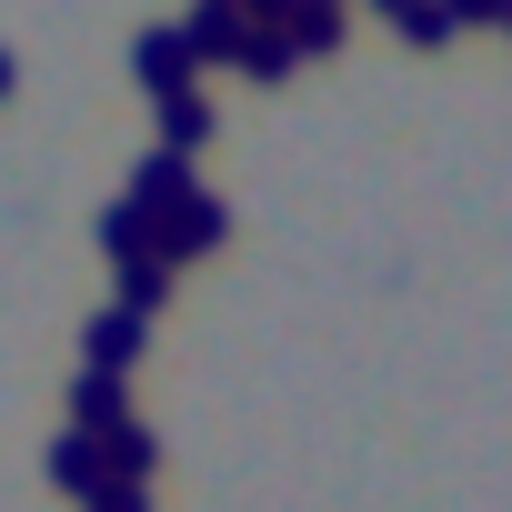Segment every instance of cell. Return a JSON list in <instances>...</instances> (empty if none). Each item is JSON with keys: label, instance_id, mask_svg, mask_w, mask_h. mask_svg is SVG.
I'll return each mask as SVG.
<instances>
[{"label": "cell", "instance_id": "cell-1", "mask_svg": "<svg viewBox=\"0 0 512 512\" xmlns=\"http://www.w3.org/2000/svg\"><path fill=\"white\" fill-rule=\"evenodd\" d=\"M221 241H231V211H221L211 191H191V201H181V211L161 221V241H151V251H161V262L181 272V262H211V251H221Z\"/></svg>", "mask_w": 512, "mask_h": 512}, {"label": "cell", "instance_id": "cell-5", "mask_svg": "<svg viewBox=\"0 0 512 512\" xmlns=\"http://www.w3.org/2000/svg\"><path fill=\"white\" fill-rule=\"evenodd\" d=\"M141 332H151V322L111 302V312H91V332H81V362H91V372H131V362H141Z\"/></svg>", "mask_w": 512, "mask_h": 512}, {"label": "cell", "instance_id": "cell-12", "mask_svg": "<svg viewBox=\"0 0 512 512\" xmlns=\"http://www.w3.org/2000/svg\"><path fill=\"white\" fill-rule=\"evenodd\" d=\"M161 302H171V262L151 251V262H131V272H121V312H141V322H151Z\"/></svg>", "mask_w": 512, "mask_h": 512}, {"label": "cell", "instance_id": "cell-19", "mask_svg": "<svg viewBox=\"0 0 512 512\" xmlns=\"http://www.w3.org/2000/svg\"><path fill=\"white\" fill-rule=\"evenodd\" d=\"M502 31H512V11H502Z\"/></svg>", "mask_w": 512, "mask_h": 512}, {"label": "cell", "instance_id": "cell-14", "mask_svg": "<svg viewBox=\"0 0 512 512\" xmlns=\"http://www.w3.org/2000/svg\"><path fill=\"white\" fill-rule=\"evenodd\" d=\"M81 512H151V492H141V482H101Z\"/></svg>", "mask_w": 512, "mask_h": 512}, {"label": "cell", "instance_id": "cell-20", "mask_svg": "<svg viewBox=\"0 0 512 512\" xmlns=\"http://www.w3.org/2000/svg\"><path fill=\"white\" fill-rule=\"evenodd\" d=\"M231 11H241V0H231Z\"/></svg>", "mask_w": 512, "mask_h": 512}, {"label": "cell", "instance_id": "cell-17", "mask_svg": "<svg viewBox=\"0 0 512 512\" xmlns=\"http://www.w3.org/2000/svg\"><path fill=\"white\" fill-rule=\"evenodd\" d=\"M0 101H11V51H0Z\"/></svg>", "mask_w": 512, "mask_h": 512}, {"label": "cell", "instance_id": "cell-18", "mask_svg": "<svg viewBox=\"0 0 512 512\" xmlns=\"http://www.w3.org/2000/svg\"><path fill=\"white\" fill-rule=\"evenodd\" d=\"M322 11H342V0H322Z\"/></svg>", "mask_w": 512, "mask_h": 512}, {"label": "cell", "instance_id": "cell-2", "mask_svg": "<svg viewBox=\"0 0 512 512\" xmlns=\"http://www.w3.org/2000/svg\"><path fill=\"white\" fill-rule=\"evenodd\" d=\"M191 61H201V51H191V31H181V21H151V31L131 41V71H141V91H151V101L191 91Z\"/></svg>", "mask_w": 512, "mask_h": 512}, {"label": "cell", "instance_id": "cell-13", "mask_svg": "<svg viewBox=\"0 0 512 512\" xmlns=\"http://www.w3.org/2000/svg\"><path fill=\"white\" fill-rule=\"evenodd\" d=\"M292 61H302V51H292L282 31H251V51H241V81H292Z\"/></svg>", "mask_w": 512, "mask_h": 512}, {"label": "cell", "instance_id": "cell-11", "mask_svg": "<svg viewBox=\"0 0 512 512\" xmlns=\"http://www.w3.org/2000/svg\"><path fill=\"white\" fill-rule=\"evenodd\" d=\"M201 141H211V101H201V91H171V101H161V151L191 161Z\"/></svg>", "mask_w": 512, "mask_h": 512}, {"label": "cell", "instance_id": "cell-10", "mask_svg": "<svg viewBox=\"0 0 512 512\" xmlns=\"http://www.w3.org/2000/svg\"><path fill=\"white\" fill-rule=\"evenodd\" d=\"M282 41H292L302 61H332V51H342V11H322V0H292V21H282Z\"/></svg>", "mask_w": 512, "mask_h": 512}, {"label": "cell", "instance_id": "cell-6", "mask_svg": "<svg viewBox=\"0 0 512 512\" xmlns=\"http://www.w3.org/2000/svg\"><path fill=\"white\" fill-rule=\"evenodd\" d=\"M131 422V382L121 372H81L71 382V432H121Z\"/></svg>", "mask_w": 512, "mask_h": 512}, {"label": "cell", "instance_id": "cell-8", "mask_svg": "<svg viewBox=\"0 0 512 512\" xmlns=\"http://www.w3.org/2000/svg\"><path fill=\"white\" fill-rule=\"evenodd\" d=\"M151 241H161V221H151V211H141L131 191H121V201L101 211V251H111V262L131 272V262H151Z\"/></svg>", "mask_w": 512, "mask_h": 512}, {"label": "cell", "instance_id": "cell-3", "mask_svg": "<svg viewBox=\"0 0 512 512\" xmlns=\"http://www.w3.org/2000/svg\"><path fill=\"white\" fill-rule=\"evenodd\" d=\"M191 191H201V181H191V161H181V151H161V141H151V151L131 161V201H141L151 221H171Z\"/></svg>", "mask_w": 512, "mask_h": 512}, {"label": "cell", "instance_id": "cell-9", "mask_svg": "<svg viewBox=\"0 0 512 512\" xmlns=\"http://www.w3.org/2000/svg\"><path fill=\"white\" fill-rule=\"evenodd\" d=\"M101 462H111V482H151V472H161V442H151V422H121V432H101Z\"/></svg>", "mask_w": 512, "mask_h": 512}, {"label": "cell", "instance_id": "cell-15", "mask_svg": "<svg viewBox=\"0 0 512 512\" xmlns=\"http://www.w3.org/2000/svg\"><path fill=\"white\" fill-rule=\"evenodd\" d=\"M442 11H452V21H502L512 0H442Z\"/></svg>", "mask_w": 512, "mask_h": 512}, {"label": "cell", "instance_id": "cell-7", "mask_svg": "<svg viewBox=\"0 0 512 512\" xmlns=\"http://www.w3.org/2000/svg\"><path fill=\"white\" fill-rule=\"evenodd\" d=\"M51 482H61L71 502H91V492L111 482V462H101V432H61V442H51Z\"/></svg>", "mask_w": 512, "mask_h": 512}, {"label": "cell", "instance_id": "cell-16", "mask_svg": "<svg viewBox=\"0 0 512 512\" xmlns=\"http://www.w3.org/2000/svg\"><path fill=\"white\" fill-rule=\"evenodd\" d=\"M372 11H382V21H392V31H412V21H422V11H432V0H372Z\"/></svg>", "mask_w": 512, "mask_h": 512}, {"label": "cell", "instance_id": "cell-4", "mask_svg": "<svg viewBox=\"0 0 512 512\" xmlns=\"http://www.w3.org/2000/svg\"><path fill=\"white\" fill-rule=\"evenodd\" d=\"M181 31H191V51H201V61H231V71H241V51H251V31H262V21L231 11V0H201Z\"/></svg>", "mask_w": 512, "mask_h": 512}]
</instances>
